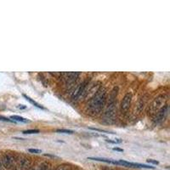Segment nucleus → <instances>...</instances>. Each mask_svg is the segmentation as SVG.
I'll list each match as a JSON object with an SVG mask.
<instances>
[{"label": "nucleus", "instance_id": "nucleus-1", "mask_svg": "<svg viewBox=\"0 0 170 170\" xmlns=\"http://www.w3.org/2000/svg\"><path fill=\"white\" fill-rule=\"evenodd\" d=\"M107 93L104 88H101L94 94L92 99L89 101L88 105V111L91 115L95 116L101 112L106 101Z\"/></svg>", "mask_w": 170, "mask_h": 170}, {"label": "nucleus", "instance_id": "nucleus-2", "mask_svg": "<svg viewBox=\"0 0 170 170\" xmlns=\"http://www.w3.org/2000/svg\"><path fill=\"white\" fill-rule=\"evenodd\" d=\"M167 100H168V95L165 94H160V95H158V97L155 98L153 101L151 102V104L149 106V110H148L149 115L154 116V115L158 113V111L165 105Z\"/></svg>", "mask_w": 170, "mask_h": 170}, {"label": "nucleus", "instance_id": "nucleus-3", "mask_svg": "<svg viewBox=\"0 0 170 170\" xmlns=\"http://www.w3.org/2000/svg\"><path fill=\"white\" fill-rule=\"evenodd\" d=\"M117 96V91L115 92V89L112 91V94L110 96V101L109 104L107 105V108L105 112V119L106 121L110 122L111 120H113L115 118V105L116 101L115 99Z\"/></svg>", "mask_w": 170, "mask_h": 170}, {"label": "nucleus", "instance_id": "nucleus-4", "mask_svg": "<svg viewBox=\"0 0 170 170\" xmlns=\"http://www.w3.org/2000/svg\"><path fill=\"white\" fill-rule=\"evenodd\" d=\"M1 164H3V166L7 168V169H9L11 168L14 166L15 162H16V158L14 157V155L10 153H4L2 158H1Z\"/></svg>", "mask_w": 170, "mask_h": 170}, {"label": "nucleus", "instance_id": "nucleus-5", "mask_svg": "<svg viewBox=\"0 0 170 170\" xmlns=\"http://www.w3.org/2000/svg\"><path fill=\"white\" fill-rule=\"evenodd\" d=\"M89 79H87V80L83 82L81 84H79V86L77 87V89L75 90V92L72 95V99L73 101H77L78 99L83 97V94H84L86 88H87V85H89Z\"/></svg>", "mask_w": 170, "mask_h": 170}, {"label": "nucleus", "instance_id": "nucleus-6", "mask_svg": "<svg viewBox=\"0 0 170 170\" xmlns=\"http://www.w3.org/2000/svg\"><path fill=\"white\" fill-rule=\"evenodd\" d=\"M168 112V105H165L162 108L159 110L158 113L156 114V117L154 118V123L155 124H159L162 122L164 121V119L166 118Z\"/></svg>", "mask_w": 170, "mask_h": 170}, {"label": "nucleus", "instance_id": "nucleus-7", "mask_svg": "<svg viewBox=\"0 0 170 170\" xmlns=\"http://www.w3.org/2000/svg\"><path fill=\"white\" fill-rule=\"evenodd\" d=\"M131 101H132V94L127 93L124 95V97L122 98V101L121 102V110L122 112H126L129 109L130 105H131Z\"/></svg>", "mask_w": 170, "mask_h": 170}, {"label": "nucleus", "instance_id": "nucleus-8", "mask_svg": "<svg viewBox=\"0 0 170 170\" xmlns=\"http://www.w3.org/2000/svg\"><path fill=\"white\" fill-rule=\"evenodd\" d=\"M118 162V165H122V166L130 167V168H151L153 169L154 167L148 166V165H145V164H140V163H135V162H129L124 161V160H119Z\"/></svg>", "mask_w": 170, "mask_h": 170}, {"label": "nucleus", "instance_id": "nucleus-9", "mask_svg": "<svg viewBox=\"0 0 170 170\" xmlns=\"http://www.w3.org/2000/svg\"><path fill=\"white\" fill-rule=\"evenodd\" d=\"M66 83L67 86H72V85L76 82L77 77L79 75L78 73H69L66 74Z\"/></svg>", "mask_w": 170, "mask_h": 170}, {"label": "nucleus", "instance_id": "nucleus-10", "mask_svg": "<svg viewBox=\"0 0 170 170\" xmlns=\"http://www.w3.org/2000/svg\"><path fill=\"white\" fill-rule=\"evenodd\" d=\"M19 167L21 170H27L31 167V161L27 158H22L19 162Z\"/></svg>", "mask_w": 170, "mask_h": 170}, {"label": "nucleus", "instance_id": "nucleus-11", "mask_svg": "<svg viewBox=\"0 0 170 170\" xmlns=\"http://www.w3.org/2000/svg\"><path fill=\"white\" fill-rule=\"evenodd\" d=\"M50 168L51 167L49 162H42L35 168H33L31 170H50Z\"/></svg>", "mask_w": 170, "mask_h": 170}, {"label": "nucleus", "instance_id": "nucleus-12", "mask_svg": "<svg viewBox=\"0 0 170 170\" xmlns=\"http://www.w3.org/2000/svg\"><path fill=\"white\" fill-rule=\"evenodd\" d=\"M89 160H94V161H100V162H105L107 163H112V164H118V161H113L112 159H105V158H89Z\"/></svg>", "mask_w": 170, "mask_h": 170}, {"label": "nucleus", "instance_id": "nucleus-13", "mask_svg": "<svg viewBox=\"0 0 170 170\" xmlns=\"http://www.w3.org/2000/svg\"><path fill=\"white\" fill-rule=\"evenodd\" d=\"M11 119H14L13 121H17V122H24V123H27V122H29V120L26 119V118H22V117H20V116H16V115H14V116H11L10 117Z\"/></svg>", "mask_w": 170, "mask_h": 170}, {"label": "nucleus", "instance_id": "nucleus-14", "mask_svg": "<svg viewBox=\"0 0 170 170\" xmlns=\"http://www.w3.org/2000/svg\"><path fill=\"white\" fill-rule=\"evenodd\" d=\"M23 97L26 98V99H27V101H28L30 102V103H32V104H33V105H35V106H36V107H37V108H40V109H44V107H43L42 105H39L38 103H37V102L35 101H33V100H32V99L29 97V96H27V95H26V94H23Z\"/></svg>", "mask_w": 170, "mask_h": 170}, {"label": "nucleus", "instance_id": "nucleus-15", "mask_svg": "<svg viewBox=\"0 0 170 170\" xmlns=\"http://www.w3.org/2000/svg\"><path fill=\"white\" fill-rule=\"evenodd\" d=\"M40 131L38 129H27L25 130L22 132V134H38Z\"/></svg>", "mask_w": 170, "mask_h": 170}, {"label": "nucleus", "instance_id": "nucleus-16", "mask_svg": "<svg viewBox=\"0 0 170 170\" xmlns=\"http://www.w3.org/2000/svg\"><path fill=\"white\" fill-rule=\"evenodd\" d=\"M55 170H71V167L67 164H62V165L57 167V168Z\"/></svg>", "mask_w": 170, "mask_h": 170}, {"label": "nucleus", "instance_id": "nucleus-17", "mask_svg": "<svg viewBox=\"0 0 170 170\" xmlns=\"http://www.w3.org/2000/svg\"><path fill=\"white\" fill-rule=\"evenodd\" d=\"M145 103H146V99H145V97L142 98L141 100H140V103H139V105H138V109H139V111L140 112L142 109H143V107H144V105H145Z\"/></svg>", "mask_w": 170, "mask_h": 170}, {"label": "nucleus", "instance_id": "nucleus-18", "mask_svg": "<svg viewBox=\"0 0 170 170\" xmlns=\"http://www.w3.org/2000/svg\"><path fill=\"white\" fill-rule=\"evenodd\" d=\"M56 132H58V133H64V134H72L74 133L73 130H69V129H57Z\"/></svg>", "mask_w": 170, "mask_h": 170}, {"label": "nucleus", "instance_id": "nucleus-19", "mask_svg": "<svg viewBox=\"0 0 170 170\" xmlns=\"http://www.w3.org/2000/svg\"><path fill=\"white\" fill-rule=\"evenodd\" d=\"M0 121H4V122H15V121H13L11 119H9L7 118H4L3 116H0Z\"/></svg>", "mask_w": 170, "mask_h": 170}, {"label": "nucleus", "instance_id": "nucleus-20", "mask_svg": "<svg viewBox=\"0 0 170 170\" xmlns=\"http://www.w3.org/2000/svg\"><path fill=\"white\" fill-rule=\"evenodd\" d=\"M29 152H32V153H41L42 151L38 150V149H29Z\"/></svg>", "mask_w": 170, "mask_h": 170}, {"label": "nucleus", "instance_id": "nucleus-21", "mask_svg": "<svg viewBox=\"0 0 170 170\" xmlns=\"http://www.w3.org/2000/svg\"><path fill=\"white\" fill-rule=\"evenodd\" d=\"M147 162H150V163H152V164H157V165L158 164V161H154V160H152V159H148Z\"/></svg>", "mask_w": 170, "mask_h": 170}, {"label": "nucleus", "instance_id": "nucleus-22", "mask_svg": "<svg viewBox=\"0 0 170 170\" xmlns=\"http://www.w3.org/2000/svg\"><path fill=\"white\" fill-rule=\"evenodd\" d=\"M114 151H123L122 149H120V148H113Z\"/></svg>", "mask_w": 170, "mask_h": 170}, {"label": "nucleus", "instance_id": "nucleus-23", "mask_svg": "<svg viewBox=\"0 0 170 170\" xmlns=\"http://www.w3.org/2000/svg\"><path fill=\"white\" fill-rule=\"evenodd\" d=\"M13 170H21V169H20V168L19 166H16L14 168H13Z\"/></svg>", "mask_w": 170, "mask_h": 170}, {"label": "nucleus", "instance_id": "nucleus-24", "mask_svg": "<svg viewBox=\"0 0 170 170\" xmlns=\"http://www.w3.org/2000/svg\"><path fill=\"white\" fill-rule=\"evenodd\" d=\"M19 108H26V106H18Z\"/></svg>", "mask_w": 170, "mask_h": 170}, {"label": "nucleus", "instance_id": "nucleus-25", "mask_svg": "<svg viewBox=\"0 0 170 170\" xmlns=\"http://www.w3.org/2000/svg\"><path fill=\"white\" fill-rule=\"evenodd\" d=\"M0 168H1V162H0Z\"/></svg>", "mask_w": 170, "mask_h": 170}]
</instances>
